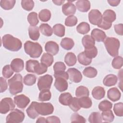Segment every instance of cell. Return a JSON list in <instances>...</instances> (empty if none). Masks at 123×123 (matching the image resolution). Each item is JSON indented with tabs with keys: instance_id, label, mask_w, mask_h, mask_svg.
Masks as SVG:
<instances>
[{
	"instance_id": "38",
	"label": "cell",
	"mask_w": 123,
	"mask_h": 123,
	"mask_svg": "<svg viewBox=\"0 0 123 123\" xmlns=\"http://www.w3.org/2000/svg\"><path fill=\"white\" fill-rule=\"evenodd\" d=\"M14 0H1L0 5L1 7L5 10H9L12 9L15 4Z\"/></svg>"
},
{
	"instance_id": "56",
	"label": "cell",
	"mask_w": 123,
	"mask_h": 123,
	"mask_svg": "<svg viewBox=\"0 0 123 123\" xmlns=\"http://www.w3.org/2000/svg\"><path fill=\"white\" fill-rule=\"evenodd\" d=\"M0 93L4 92L5 91L8 87V85L6 80L3 77H1L0 78Z\"/></svg>"
},
{
	"instance_id": "34",
	"label": "cell",
	"mask_w": 123,
	"mask_h": 123,
	"mask_svg": "<svg viewBox=\"0 0 123 123\" xmlns=\"http://www.w3.org/2000/svg\"><path fill=\"white\" fill-rule=\"evenodd\" d=\"M50 11L48 9H43L41 10L38 14V17L39 19L44 22L49 21L51 18Z\"/></svg>"
},
{
	"instance_id": "5",
	"label": "cell",
	"mask_w": 123,
	"mask_h": 123,
	"mask_svg": "<svg viewBox=\"0 0 123 123\" xmlns=\"http://www.w3.org/2000/svg\"><path fill=\"white\" fill-rule=\"evenodd\" d=\"M35 107L38 114L43 116L50 115L52 114L54 111L53 106L49 102L38 103L36 101Z\"/></svg>"
},
{
	"instance_id": "21",
	"label": "cell",
	"mask_w": 123,
	"mask_h": 123,
	"mask_svg": "<svg viewBox=\"0 0 123 123\" xmlns=\"http://www.w3.org/2000/svg\"><path fill=\"white\" fill-rule=\"evenodd\" d=\"M29 37L33 40H37L40 37L39 28L37 26L30 25L28 28Z\"/></svg>"
},
{
	"instance_id": "45",
	"label": "cell",
	"mask_w": 123,
	"mask_h": 123,
	"mask_svg": "<svg viewBox=\"0 0 123 123\" xmlns=\"http://www.w3.org/2000/svg\"><path fill=\"white\" fill-rule=\"evenodd\" d=\"M47 70L48 67L46 65L43 64L41 62H39V63H38L35 67L34 73H36L38 75H40L47 72Z\"/></svg>"
},
{
	"instance_id": "39",
	"label": "cell",
	"mask_w": 123,
	"mask_h": 123,
	"mask_svg": "<svg viewBox=\"0 0 123 123\" xmlns=\"http://www.w3.org/2000/svg\"><path fill=\"white\" fill-rule=\"evenodd\" d=\"M37 80L36 75L33 74H27L25 75L23 79L24 83L28 86H31L35 84Z\"/></svg>"
},
{
	"instance_id": "53",
	"label": "cell",
	"mask_w": 123,
	"mask_h": 123,
	"mask_svg": "<svg viewBox=\"0 0 123 123\" xmlns=\"http://www.w3.org/2000/svg\"><path fill=\"white\" fill-rule=\"evenodd\" d=\"M71 123H86V120L78 113H73L71 117Z\"/></svg>"
},
{
	"instance_id": "6",
	"label": "cell",
	"mask_w": 123,
	"mask_h": 123,
	"mask_svg": "<svg viewBox=\"0 0 123 123\" xmlns=\"http://www.w3.org/2000/svg\"><path fill=\"white\" fill-rule=\"evenodd\" d=\"M25 114L21 111L18 109H15L12 111L7 116L6 118V123H22L25 119Z\"/></svg>"
},
{
	"instance_id": "11",
	"label": "cell",
	"mask_w": 123,
	"mask_h": 123,
	"mask_svg": "<svg viewBox=\"0 0 123 123\" xmlns=\"http://www.w3.org/2000/svg\"><path fill=\"white\" fill-rule=\"evenodd\" d=\"M67 72L69 75V79L74 83H78L81 81L82 75L81 72L74 68H71L68 69Z\"/></svg>"
},
{
	"instance_id": "15",
	"label": "cell",
	"mask_w": 123,
	"mask_h": 123,
	"mask_svg": "<svg viewBox=\"0 0 123 123\" xmlns=\"http://www.w3.org/2000/svg\"><path fill=\"white\" fill-rule=\"evenodd\" d=\"M91 36L95 41L97 42L104 41L106 37L105 33L98 28H95L92 30L91 33Z\"/></svg>"
},
{
	"instance_id": "29",
	"label": "cell",
	"mask_w": 123,
	"mask_h": 123,
	"mask_svg": "<svg viewBox=\"0 0 123 123\" xmlns=\"http://www.w3.org/2000/svg\"><path fill=\"white\" fill-rule=\"evenodd\" d=\"M54 61L53 56L48 53H44L42 55L40 62L43 64L46 65L47 67L50 66Z\"/></svg>"
},
{
	"instance_id": "31",
	"label": "cell",
	"mask_w": 123,
	"mask_h": 123,
	"mask_svg": "<svg viewBox=\"0 0 123 123\" xmlns=\"http://www.w3.org/2000/svg\"><path fill=\"white\" fill-rule=\"evenodd\" d=\"M39 28L41 33L45 36L49 37L52 35L53 30L48 24H42L39 26Z\"/></svg>"
},
{
	"instance_id": "59",
	"label": "cell",
	"mask_w": 123,
	"mask_h": 123,
	"mask_svg": "<svg viewBox=\"0 0 123 123\" xmlns=\"http://www.w3.org/2000/svg\"><path fill=\"white\" fill-rule=\"evenodd\" d=\"M111 25H112L111 23H108V22L104 21L103 20H102L101 23L98 26V27H99L104 30H108L111 27Z\"/></svg>"
},
{
	"instance_id": "20",
	"label": "cell",
	"mask_w": 123,
	"mask_h": 123,
	"mask_svg": "<svg viewBox=\"0 0 123 123\" xmlns=\"http://www.w3.org/2000/svg\"><path fill=\"white\" fill-rule=\"evenodd\" d=\"M105 95L104 88L100 86L95 87L92 91V95L93 97L97 100H100L103 98Z\"/></svg>"
},
{
	"instance_id": "49",
	"label": "cell",
	"mask_w": 123,
	"mask_h": 123,
	"mask_svg": "<svg viewBox=\"0 0 123 123\" xmlns=\"http://www.w3.org/2000/svg\"><path fill=\"white\" fill-rule=\"evenodd\" d=\"M84 52L87 57L91 59L95 58L98 54V50L95 46L85 49Z\"/></svg>"
},
{
	"instance_id": "48",
	"label": "cell",
	"mask_w": 123,
	"mask_h": 123,
	"mask_svg": "<svg viewBox=\"0 0 123 123\" xmlns=\"http://www.w3.org/2000/svg\"><path fill=\"white\" fill-rule=\"evenodd\" d=\"M22 8L27 11L32 10L34 6V2L32 0H22L21 1Z\"/></svg>"
},
{
	"instance_id": "57",
	"label": "cell",
	"mask_w": 123,
	"mask_h": 123,
	"mask_svg": "<svg viewBox=\"0 0 123 123\" xmlns=\"http://www.w3.org/2000/svg\"><path fill=\"white\" fill-rule=\"evenodd\" d=\"M46 122L47 123H60L61 121L59 117L55 116H51L46 118Z\"/></svg>"
},
{
	"instance_id": "47",
	"label": "cell",
	"mask_w": 123,
	"mask_h": 123,
	"mask_svg": "<svg viewBox=\"0 0 123 123\" xmlns=\"http://www.w3.org/2000/svg\"><path fill=\"white\" fill-rule=\"evenodd\" d=\"M112 66L116 69H121L123 65V59L121 56H116L114 58L111 62Z\"/></svg>"
},
{
	"instance_id": "41",
	"label": "cell",
	"mask_w": 123,
	"mask_h": 123,
	"mask_svg": "<svg viewBox=\"0 0 123 123\" xmlns=\"http://www.w3.org/2000/svg\"><path fill=\"white\" fill-rule=\"evenodd\" d=\"M27 20L30 25L36 26L39 23L37 14L35 12H31L27 16Z\"/></svg>"
},
{
	"instance_id": "17",
	"label": "cell",
	"mask_w": 123,
	"mask_h": 123,
	"mask_svg": "<svg viewBox=\"0 0 123 123\" xmlns=\"http://www.w3.org/2000/svg\"><path fill=\"white\" fill-rule=\"evenodd\" d=\"M121 96V92L117 87H112L110 88L108 91L107 97L113 102H115L119 100Z\"/></svg>"
},
{
	"instance_id": "9",
	"label": "cell",
	"mask_w": 123,
	"mask_h": 123,
	"mask_svg": "<svg viewBox=\"0 0 123 123\" xmlns=\"http://www.w3.org/2000/svg\"><path fill=\"white\" fill-rule=\"evenodd\" d=\"M88 19L93 25H99L102 20V15L97 9L91 10L88 13Z\"/></svg>"
},
{
	"instance_id": "36",
	"label": "cell",
	"mask_w": 123,
	"mask_h": 123,
	"mask_svg": "<svg viewBox=\"0 0 123 123\" xmlns=\"http://www.w3.org/2000/svg\"><path fill=\"white\" fill-rule=\"evenodd\" d=\"M51 98V94L49 89H44L40 91L38 96V100L40 101H48Z\"/></svg>"
},
{
	"instance_id": "62",
	"label": "cell",
	"mask_w": 123,
	"mask_h": 123,
	"mask_svg": "<svg viewBox=\"0 0 123 123\" xmlns=\"http://www.w3.org/2000/svg\"><path fill=\"white\" fill-rule=\"evenodd\" d=\"M36 123H46V119L44 117H39L37 120L36 121Z\"/></svg>"
},
{
	"instance_id": "8",
	"label": "cell",
	"mask_w": 123,
	"mask_h": 123,
	"mask_svg": "<svg viewBox=\"0 0 123 123\" xmlns=\"http://www.w3.org/2000/svg\"><path fill=\"white\" fill-rule=\"evenodd\" d=\"M11 98H2L0 102V112L1 114H6L10 111H12L15 108V103Z\"/></svg>"
},
{
	"instance_id": "12",
	"label": "cell",
	"mask_w": 123,
	"mask_h": 123,
	"mask_svg": "<svg viewBox=\"0 0 123 123\" xmlns=\"http://www.w3.org/2000/svg\"><path fill=\"white\" fill-rule=\"evenodd\" d=\"M45 50L49 54L53 55H56L59 51L58 44L53 41L47 42L45 45Z\"/></svg>"
},
{
	"instance_id": "50",
	"label": "cell",
	"mask_w": 123,
	"mask_h": 123,
	"mask_svg": "<svg viewBox=\"0 0 123 123\" xmlns=\"http://www.w3.org/2000/svg\"><path fill=\"white\" fill-rule=\"evenodd\" d=\"M14 71L12 69L10 65H6L3 67L2 71V74L3 77L5 78H10L13 74Z\"/></svg>"
},
{
	"instance_id": "24",
	"label": "cell",
	"mask_w": 123,
	"mask_h": 123,
	"mask_svg": "<svg viewBox=\"0 0 123 123\" xmlns=\"http://www.w3.org/2000/svg\"><path fill=\"white\" fill-rule=\"evenodd\" d=\"M35 102L36 101L32 102L31 104L26 110V112L28 116L32 119L36 118L39 115L36 109Z\"/></svg>"
},
{
	"instance_id": "28",
	"label": "cell",
	"mask_w": 123,
	"mask_h": 123,
	"mask_svg": "<svg viewBox=\"0 0 123 123\" xmlns=\"http://www.w3.org/2000/svg\"><path fill=\"white\" fill-rule=\"evenodd\" d=\"M78 101L81 108L84 109L90 108L92 105V100L88 96L78 98Z\"/></svg>"
},
{
	"instance_id": "61",
	"label": "cell",
	"mask_w": 123,
	"mask_h": 123,
	"mask_svg": "<svg viewBox=\"0 0 123 123\" xmlns=\"http://www.w3.org/2000/svg\"><path fill=\"white\" fill-rule=\"evenodd\" d=\"M52 2L57 5L58 6H60L61 5H62L64 2V0H53Z\"/></svg>"
},
{
	"instance_id": "16",
	"label": "cell",
	"mask_w": 123,
	"mask_h": 123,
	"mask_svg": "<svg viewBox=\"0 0 123 123\" xmlns=\"http://www.w3.org/2000/svg\"><path fill=\"white\" fill-rule=\"evenodd\" d=\"M10 66L14 72L19 73L24 69V62L21 59L15 58L11 62Z\"/></svg>"
},
{
	"instance_id": "32",
	"label": "cell",
	"mask_w": 123,
	"mask_h": 123,
	"mask_svg": "<svg viewBox=\"0 0 123 123\" xmlns=\"http://www.w3.org/2000/svg\"><path fill=\"white\" fill-rule=\"evenodd\" d=\"M52 30L54 34L59 37H62L64 36L65 27L62 24H58L55 25L53 26Z\"/></svg>"
},
{
	"instance_id": "37",
	"label": "cell",
	"mask_w": 123,
	"mask_h": 123,
	"mask_svg": "<svg viewBox=\"0 0 123 123\" xmlns=\"http://www.w3.org/2000/svg\"><path fill=\"white\" fill-rule=\"evenodd\" d=\"M83 74L88 78H94L96 77L98 74L97 70L94 67H86L83 71Z\"/></svg>"
},
{
	"instance_id": "58",
	"label": "cell",
	"mask_w": 123,
	"mask_h": 123,
	"mask_svg": "<svg viewBox=\"0 0 123 123\" xmlns=\"http://www.w3.org/2000/svg\"><path fill=\"white\" fill-rule=\"evenodd\" d=\"M115 32L119 35L123 36V25L122 24L115 25L114 26Z\"/></svg>"
},
{
	"instance_id": "13",
	"label": "cell",
	"mask_w": 123,
	"mask_h": 123,
	"mask_svg": "<svg viewBox=\"0 0 123 123\" xmlns=\"http://www.w3.org/2000/svg\"><path fill=\"white\" fill-rule=\"evenodd\" d=\"M54 86L57 90L60 92H63L68 88V82L66 79L62 77L55 78Z\"/></svg>"
},
{
	"instance_id": "10",
	"label": "cell",
	"mask_w": 123,
	"mask_h": 123,
	"mask_svg": "<svg viewBox=\"0 0 123 123\" xmlns=\"http://www.w3.org/2000/svg\"><path fill=\"white\" fill-rule=\"evenodd\" d=\"M29 98L24 94L15 96L14 97V102L18 108L25 109L30 102Z\"/></svg>"
},
{
	"instance_id": "19",
	"label": "cell",
	"mask_w": 123,
	"mask_h": 123,
	"mask_svg": "<svg viewBox=\"0 0 123 123\" xmlns=\"http://www.w3.org/2000/svg\"><path fill=\"white\" fill-rule=\"evenodd\" d=\"M116 15L115 12L114 11L111 9L105 10L102 15V20L109 23L112 24L116 20Z\"/></svg>"
},
{
	"instance_id": "23",
	"label": "cell",
	"mask_w": 123,
	"mask_h": 123,
	"mask_svg": "<svg viewBox=\"0 0 123 123\" xmlns=\"http://www.w3.org/2000/svg\"><path fill=\"white\" fill-rule=\"evenodd\" d=\"M82 44L85 49H89L95 46V41L91 36L85 35L82 39Z\"/></svg>"
},
{
	"instance_id": "30",
	"label": "cell",
	"mask_w": 123,
	"mask_h": 123,
	"mask_svg": "<svg viewBox=\"0 0 123 123\" xmlns=\"http://www.w3.org/2000/svg\"><path fill=\"white\" fill-rule=\"evenodd\" d=\"M90 30L89 25L85 22H81L76 27V31L80 34L85 35L89 32Z\"/></svg>"
},
{
	"instance_id": "2",
	"label": "cell",
	"mask_w": 123,
	"mask_h": 123,
	"mask_svg": "<svg viewBox=\"0 0 123 123\" xmlns=\"http://www.w3.org/2000/svg\"><path fill=\"white\" fill-rule=\"evenodd\" d=\"M9 91L12 95H15L23 90V77L20 74H16L8 81Z\"/></svg>"
},
{
	"instance_id": "7",
	"label": "cell",
	"mask_w": 123,
	"mask_h": 123,
	"mask_svg": "<svg viewBox=\"0 0 123 123\" xmlns=\"http://www.w3.org/2000/svg\"><path fill=\"white\" fill-rule=\"evenodd\" d=\"M53 78L49 74H46L39 77L37 82V87L41 91L44 89H49L52 83Z\"/></svg>"
},
{
	"instance_id": "18",
	"label": "cell",
	"mask_w": 123,
	"mask_h": 123,
	"mask_svg": "<svg viewBox=\"0 0 123 123\" xmlns=\"http://www.w3.org/2000/svg\"><path fill=\"white\" fill-rule=\"evenodd\" d=\"M76 8L81 12H87L90 9V2L89 0H79L75 3Z\"/></svg>"
},
{
	"instance_id": "26",
	"label": "cell",
	"mask_w": 123,
	"mask_h": 123,
	"mask_svg": "<svg viewBox=\"0 0 123 123\" xmlns=\"http://www.w3.org/2000/svg\"><path fill=\"white\" fill-rule=\"evenodd\" d=\"M72 98V96L70 93L68 92L63 93L60 95L59 100L61 104L64 106H68Z\"/></svg>"
},
{
	"instance_id": "55",
	"label": "cell",
	"mask_w": 123,
	"mask_h": 123,
	"mask_svg": "<svg viewBox=\"0 0 123 123\" xmlns=\"http://www.w3.org/2000/svg\"><path fill=\"white\" fill-rule=\"evenodd\" d=\"M54 77L56 78L57 77H62L63 78L66 80L69 79V75L67 72L65 71H60V72H54Z\"/></svg>"
},
{
	"instance_id": "35",
	"label": "cell",
	"mask_w": 123,
	"mask_h": 123,
	"mask_svg": "<svg viewBox=\"0 0 123 123\" xmlns=\"http://www.w3.org/2000/svg\"><path fill=\"white\" fill-rule=\"evenodd\" d=\"M77 59L78 62L85 66L89 65L92 62V59L87 57L84 51L80 53L78 55Z\"/></svg>"
},
{
	"instance_id": "25",
	"label": "cell",
	"mask_w": 123,
	"mask_h": 123,
	"mask_svg": "<svg viewBox=\"0 0 123 123\" xmlns=\"http://www.w3.org/2000/svg\"><path fill=\"white\" fill-rule=\"evenodd\" d=\"M60 45L63 49L65 50H69L74 47V42L71 38L64 37L62 39Z\"/></svg>"
},
{
	"instance_id": "3",
	"label": "cell",
	"mask_w": 123,
	"mask_h": 123,
	"mask_svg": "<svg viewBox=\"0 0 123 123\" xmlns=\"http://www.w3.org/2000/svg\"><path fill=\"white\" fill-rule=\"evenodd\" d=\"M25 52L31 58H37L41 55L43 49L41 46L37 42L27 41L24 44Z\"/></svg>"
},
{
	"instance_id": "4",
	"label": "cell",
	"mask_w": 123,
	"mask_h": 123,
	"mask_svg": "<svg viewBox=\"0 0 123 123\" xmlns=\"http://www.w3.org/2000/svg\"><path fill=\"white\" fill-rule=\"evenodd\" d=\"M104 43L107 52L111 56L116 57L118 56L120 43L117 38L114 37H108Z\"/></svg>"
},
{
	"instance_id": "52",
	"label": "cell",
	"mask_w": 123,
	"mask_h": 123,
	"mask_svg": "<svg viewBox=\"0 0 123 123\" xmlns=\"http://www.w3.org/2000/svg\"><path fill=\"white\" fill-rule=\"evenodd\" d=\"M113 111L116 116L122 117L123 115V103L119 102L115 104L113 107Z\"/></svg>"
},
{
	"instance_id": "51",
	"label": "cell",
	"mask_w": 123,
	"mask_h": 123,
	"mask_svg": "<svg viewBox=\"0 0 123 123\" xmlns=\"http://www.w3.org/2000/svg\"><path fill=\"white\" fill-rule=\"evenodd\" d=\"M77 18L74 15L68 16L65 20L64 24L67 26H74L77 24Z\"/></svg>"
},
{
	"instance_id": "60",
	"label": "cell",
	"mask_w": 123,
	"mask_h": 123,
	"mask_svg": "<svg viewBox=\"0 0 123 123\" xmlns=\"http://www.w3.org/2000/svg\"><path fill=\"white\" fill-rule=\"evenodd\" d=\"M120 0H107V2L109 3V4L111 6H118L119 3H120Z\"/></svg>"
},
{
	"instance_id": "54",
	"label": "cell",
	"mask_w": 123,
	"mask_h": 123,
	"mask_svg": "<svg viewBox=\"0 0 123 123\" xmlns=\"http://www.w3.org/2000/svg\"><path fill=\"white\" fill-rule=\"evenodd\" d=\"M66 68L65 64L61 62H58L55 63L53 65V70L54 72L64 71Z\"/></svg>"
},
{
	"instance_id": "14",
	"label": "cell",
	"mask_w": 123,
	"mask_h": 123,
	"mask_svg": "<svg viewBox=\"0 0 123 123\" xmlns=\"http://www.w3.org/2000/svg\"><path fill=\"white\" fill-rule=\"evenodd\" d=\"M62 12L66 16L73 15L75 13L76 7L73 3L68 1L62 5Z\"/></svg>"
},
{
	"instance_id": "27",
	"label": "cell",
	"mask_w": 123,
	"mask_h": 123,
	"mask_svg": "<svg viewBox=\"0 0 123 123\" xmlns=\"http://www.w3.org/2000/svg\"><path fill=\"white\" fill-rule=\"evenodd\" d=\"M77 59L75 55L73 52H68L65 57L64 62L68 66H72L75 64Z\"/></svg>"
},
{
	"instance_id": "40",
	"label": "cell",
	"mask_w": 123,
	"mask_h": 123,
	"mask_svg": "<svg viewBox=\"0 0 123 123\" xmlns=\"http://www.w3.org/2000/svg\"><path fill=\"white\" fill-rule=\"evenodd\" d=\"M88 121L91 123H102V118L101 114L98 112H92L89 116Z\"/></svg>"
},
{
	"instance_id": "22",
	"label": "cell",
	"mask_w": 123,
	"mask_h": 123,
	"mask_svg": "<svg viewBox=\"0 0 123 123\" xmlns=\"http://www.w3.org/2000/svg\"><path fill=\"white\" fill-rule=\"evenodd\" d=\"M117 77L113 74H109L106 75L103 80V84L107 86H114L117 82Z\"/></svg>"
},
{
	"instance_id": "43",
	"label": "cell",
	"mask_w": 123,
	"mask_h": 123,
	"mask_svg": "<svg viewBox=\"0 0 123 123\" xmlns=\"http://www.w3.org/2000/svg\"><path fill=\"white\" fill-rule=\"evenodd\" d=\"M98 107L100 111H106L112 108V104L108 100H104L99 103Z\"/></svg>"
},
{
	"instance_id": "46",
	"label": "cell",
	"mask_w": 123,
	"mask_h": 123,
	"mask_svg": "<svg viewBox=\"0 0 123 123\" xmlns=\"http://www.w3.org/2000/svg\"><path fill=\"white\" fill-rule=\"evenodd\" d=\"M68 106L72 110L75 112L78 111L81 108L78 101V98L77 97L73 98Z\"/></svg>"
},
{
	"instance_id": "1",
	"label": "cell",
	"mask_w": 123,
	"mask_h": 123,
	"mask_svg": "<svg viewBox=\"0 0 123 123\" xmlns=\"http://www.w3.org/2000/svg\"><path fill=\"white\" fill-rule=\"evenodd\" d=\"M3 46L7 49L12 51L19 50L22 46L21 41L10 34L4 35L1 39Z\"/></svg>"
},
{
	"instance_id": "42",
	"label": "cell",
	"mask_w": 123,
	"mask_h": 123,
	"mask_svg": "<svg viewBox=\"0 0 123 123\" xmlns=\"http://www.w3.org/2000/svg\"><path fill=\"white\" fill-rule=\"evenodd\" d=\"M101 117L102 120L106 122H112L114 120V116L112 111L110 110L106 111H103L101 113Z\"/></svg>"
},
{
	"instance_id": "33",
	"label": "cell",
	"mask_w": 123,
	"mask_h": 123,
	"mask_svg": "<svg viewBox=\"0 0 123 123\" xmlns=\"http://www.w3.org/2000/svg\"><path fill=\"white\" fill-rule=\"evenodd\" d=\"M89 92L88 88L84 86H81L77 87L75 90V96L77 98H79L83 97L88 96Z\"/></svg>"
},
{
	"instance_id": "44",
	"label": "cell",
	"mask_w": 123,
	"mask_h": 123,
	"mask_svg": "<svg viewBox=\"0 0 123 123\" xmlns=\"http://www.w3.org/2000/svg\"><path fill=\"white\" fill-rule=\"evenodd\" d=\"M39 63V62L37 60H29L26 62L25 69L29 73H34L35 67Z\"/></svg>"
}]
</instances>
